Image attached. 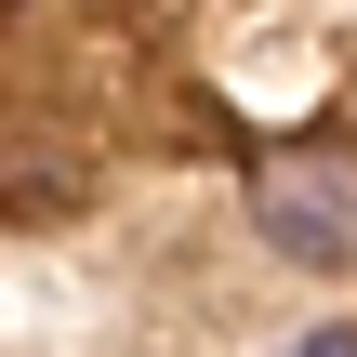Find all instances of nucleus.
I'll return each instance as SVG.
<instances>
[{"mask_svg": "<svg viewBox=\"0 0 357 357\" xmlns=\"http://www.w3.org/2000/svg\"><path fill=\"white\" fill-rule=\"evenodd\" d=\"M252 225H265V252L344 278L357 265V132H278V146H252Z\"/></svg>", "mask_w": 357, "mask_h": 357, "instance_id": "nucleus-1", "label": "nucleus"}, {"mask_svg": "<svg viewBox=\"0 0 357 357\" xmlns=\"http://www.w3.org/2000/svg\"><path fill=\"white\" fill-rule=\"evenodd\" d=\"M291 357H357V318H318V331H305Z\"/></svg>", "mask_w": 357, "mask_h": 357, "instance_id": "nucleus-2", "label": "nucleus"}]
</instances>
